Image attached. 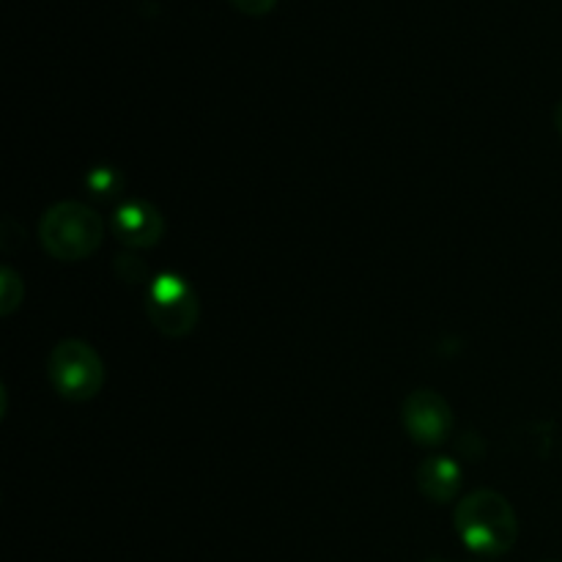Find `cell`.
<instances>
[{
  "mask_svg": "<svg viewBox=\"0 0 562 562\" xmlns=\"http://www.w3.org/2000/svg\"><path fill=\"white\" fill-rule=\"evenodd\" d=\"M228 3L247 16H263L278 5V0H228Z\"/></svg>",
  "mask_w": 562,
  "mask_h": 562,
  "instance_id": "cell-10",
  "label": "cell"
},
{
  "mask_svg": "<svg viewBox=\"0 0 562 562\" xmlns=\"http://www.w3.org/2000/svg\"><path fill=\"white\" fill-rule=\"evenodd\" d=\"M426 562H448V560H426Z\"/></svg>",
  "mask_w": 562,
  "mask_h": 562,
  "instance_id": "cell-12",
  "label": "cell"
},
{
  "mask_svg": "<svg viewBox=\"0 0 562 562\" xmlns=\"http://www.w3.org/2000/svg\"><path fill=\"white\" fill-rule=\"evenodd\" d=\"M0 280H3V283H0V291H3V307H0V313H3V316H11V313L22 305V294H25V291H22L20 278H16L9 267L3 269Z\"/></svg>",
  "mask_w": 562,
  "mask_h": 562,
  "instance_id": "cell-9",
  "label": "cell"
},
{
  "mask_svg": "<svg viewBox=\"0 0 562 562\" xmlns=\"http://www.w3.org/2000/svg\"><path fill=\"white\" fill-rule=\"evenodd\" d=\"M554 126H558V132L562 135V99H560L558 110H554Z\"/></svg>",
  "mask_w": 562,
  "mask_h": 562,
  "instance_id": "cell-11",
  "label": "cell"
},
{
  "mask_svg": "<svg viewBox=\"0 0 562 562\" xmlns=\"http://www.w3.org/2000/svg\"><path fill=\"white\" fill-rule=\"evenodd\" d=\"M146 311L148 322L165 338H184V335H190L195 329L198 316H201L195 289L173 272L157 274L151 280L146 294Z\"/></svg>",
  "mask_w": 562,
  "mask_h": 562,
  "instance_id": "cell-4",
  "label": "cell"
},
{
  "mask_svg": "<svg viewBox=\"0 0 562 562\" xmlns=\"http://www.w3.org/2000/svg\"><path fill=\"white\" fill-rule=\"evenodd\" d=\"M456 532L470 552L499 558L510 552L519 538V519L508 499L492 488L472 492L456 505Z\"/></svg>",
  "mask_w": 562,
  "mask_h": 562,
  "instance_id": "cell-1",
  "label": "cell"
},
{
  "mask_svg": "<svg viewBox=\"0 0 562 562\" xmlns=\"http://www.w3.org/2000/svg\"><path fill=\"white\" fill-rule=\"evenodd\" d=\"M401 420H404L412 442L423 445V448H437V445L448 442L456 426L453 409H450L448 401L426 387L406 395L404 406H401Z\"/></svg>",
  "mask_w": 562,
  "mask_h": 562,
  "instance_id": "cell-5",
  "label": "cell"
},
{
  "mask_svg": "<svg viewBox=\"0 0 562 562\" xmlns=\"http://www.w3.org/2000/svg\"><path fill=\"white\" fill-rule=\"evenodd\" d=\"M47 376L55 393L66 401H91L104 387V362L86 340H60L47 360Z\"/></svg>",
  "mask_w": 562,
  "mask_h": 562,
  "instance_id": "cell-3",
  "label": "cell"
},
{
  "mask_svg": "<svg viewBox=\"0 0 562 562\" xmlns=\"http://www.w3.org/2000/svg\"><path fill=\"white\" fill-rule=\"evenodd\" d=\"M417 488L426 499L431 503L445 505L453 503L461 494V483H464V470L456 459L450 456H428V459L420 461L415 472Z\"/></svg>",
  "mask_w": 562,
  "mask_h": 562,
  "instance_id": "cell-7",
  "label": "cell"
},
{
  "mask_svg": "<svg viewBox=\"0 0 562 562\" xmlns=\"http://www.w3.org/2000/svg\"><path fill=\"white\" fill-rule=\"evenodd\" d=\"M110 228L121 245L132 247V250H146L162 239L165 217L148 201H126L115 209Z\"/></svg>",
  "mask_w": 562,
  "mask_h": 562,
  "instance_id": "cell-6",
  "label": "cell"
},
{
  "mask_svg": "<svg viewBox=\"0 0 562 562\" xmlns=\"http://www.w3.org/2000/svg\"><path fill=\"white\" fill-rule=\"evenodd\" d=\"M86 187L97 198H113V195H119L121 187H124V181H121V173H115L113 168H99V170H91V173L86 176Z\"/></svg>",
  "mask_w": 562,
  "mask_h": 562,
  "instance_id": "cell-8",
  "label": "cell"
},
{
  "mask_svg": "<svg viewBox=\"0 0 562 562\" xmlns=\"http://www.w3.org/2000/svg\"><path fill=\"white\" fill-rule=\"evenodd\" d=\"M38 241L55 261L77 263L102 247L104 220L88 203L60 201L44 212Z\"/></svg>",
  "mask_w": 562,
  "mask_h": 562,
  "instance_id": "cell-2",
  "label": "cell"
}]
</instances>
